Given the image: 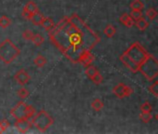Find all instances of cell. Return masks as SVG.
<instances>
[{
  "mask_svg": "<svg viewBox=\"0 0 158 134\" xmlns=\"http://www.w3.org/2000/svg\"><path fill=\"white\" fill-rule=\"evenodd\" d=\"M32 42L36 46V47H40L43 43H44V37L40 35V34H34L33 37H32Z\"/></svg>",
  "mask_w": 158,
  "mask_h": 134,
  "instance_id": "44dd1931",
  "label": "cell"
},
{
  "mask_svg": "<svg viewBox=\"0 0 158 134\" xmlns=\"http://www.w3.org/2000/svg\"><path fill=\"white\" fill-rule=\"evenodd\" d=\"M103 106H104V103L101 99H95L91 103V107L96 112H100L103 108Z\"/></svg>",
  "mask_w": 158,
  "mask_h": 134,
  "instance_id": "d6986e66",
  "label": "cell"
},
{
  "mask_svg": "<svg viewBox=\"0 0 158 134\" xmlns=\"http://www.w3.org/2000/svg\"><path fill=\"white\" fill-rule=\"evenodd\" d=\"M52 44L72 62L79 63L82 56L101 41L100 36L77 14L64 17L50 30Z\"/></svg>",
  "mask_w": 158,
  "mask_h": 134,
  "instance_id": "6da1fadb",
  "label": "cell"
},
{
  "mask_svg": "<svg viewBox=\"0 0 158 134\" xmlns=\"http://www.w3.org/2000/svg\"><path fill=\"white\" fill-rule=\"evenodd\" d=\"M135 24H136L137 28H138L139 31H144V30H146V29L148 28V26H149V23H148L144 18H140V19H139L138 21H136Z\"/></svg>",
  "mask_w": 158,
  "mask_h": 134,
  "instance_id": "ac0fdd59",
  "label": "cell"
},
{
  "mask_svg": "<svg viewBox=\"0 0 158 134\" xmlns=\"http://www.w3.org/2000/svg\"><path fill=\"white\" fill-rule=\"evenodd\" d=\"M14 79H15V80L18 82V84H20L21 86H24V85H26V84L30 81L31 77H30L29 74H28L24 69H21V70L18 71V72L16 73V75L14 76Z\"/></svg>",
  "mask_w": 158,
  "mask_h": 134,
  "instance_id": "30bf717a",
  "label": "cell"
},
{
  "mask_svg": "<svg viewBox=\"0 0 158 134\" xmlns=\"http://www.w3.org/2000/svg\"><path fill=\"white\" fill-rule=\"evenodd\" d=\"M17 94H18L19 98H21L22 100H24V99H26V98L29 96L30 93H29V90H28L27 89H25V88H21V89L18 90Z\"/></svg>",
  "mask_w": 158,
  "mask_h": 134,
  "instance_id": "d4e9b609",
  "label": "cell"
},
{
  "mask_svg": "<svg viewBox=\"0 0 158 134\" xmlns=\"http://www.w3.org/2000/svg\"><path fill=\"white\" fill-rule=\"evenodd\" d=\"M3 132H5V131H4V129L2 128V126H1V123H0V134H1V133H3Z\"/></svg>",
  "mask_w": 158,
  "mask_h": 134,
  "instance_id": "e575fe53",
  "label": "cell"
},
{
  "mask_svg": "<svg viewBox=\"0 0 158 134\" xmlns=\"http://www.w3.org/2000/svg\"><path fill=\"white\" fill-rule=\"evenodd\" d=\"M152 118V115L150 112H141L139 114V119L144 123H149Z\"/></svg>",
  "mask_w": 158,
  "mask_h": 134,
  "instance_id": "603a6c76",
  "label": "cell"
},
{
  "mask_svg": "<svg viewBox=\"0 0 158 134\" xmlns=\"http://www.w3.org/2000/svg\"><path fill=\"white\" fill-rule=\"evenodd\" d=\"M14 126L16 127V128L20 133H26L33 127V123L28 118H21V119H16Z\"/></svg>",
  "mask_w": 158,
  "mask_h": 134,
  "instance_id": "ba28073f",
  "label": "cell"
},
{
  "mask_svg": "<svg viewBox=\"0 0 158 134\" xmlns=\"http://www.w3.org/2000/svg\"><path fill=\"white\" fill-rule=\"evenodd\" d=\"M11 24V20L10 18H8L7 16L3 15L0 17V27L3 28V29H6L8 28L10 25Z\"/></svg>",
  "mask_w": 158,
  "mask_h": 134,
  "instance_id": "7402d4cb",
  "label": "cell"
},
{
  "mask_svg": "<svg viewBox=\"0 0 158 134\" xmlns=\"http://www.w3.org/2000/svg\"><path fill=\"white\" fill-rule=\"evenodd\" d=\"M157 11L154 10V9H152V8H150L147 11H146V16L151 20V21H152L154 18H156V16H157Z\"/></svg>",
  "mask_w": 158,
  "mask_h": 134,
  "instance_id": "f1b7e54d",
  "label": "cell"
},
{
  "mask_svg": "<svg viewBox=\"0 0 158 134\" xmlns=\"http://www.w3.org/2000/svg\"><path fill=\"white\" fill-rule=\"evenodd\" d=\"M139 71L147 80L152 81L158 77V60L148 53L146 59L140 63Z\"/></svg>",
  "mask_w": 158,
  "mask_h": 134,
  "instance_id": "3957f363",
  "label": "cell"
},
{
  "mask_svg": "<svg viewBox=\"0 0 158 134\" xmlns=\"http://www.w3.org/2000/svg\"><path fill=\"white\" fill-rule=\"evenodd\" d=\"M39 11V9L37 7V5L34 2V1H29L23 8L22 15L23 18H25L26 20H30L31 17L33 16V14L36 13Z\"/></svg>",
  "mask_w": 158,
  "mask_h": 134,
  "instance_id": "52a82bcc",
  "label": "cell"
},
{
  "mask_svg": "<svg viewBox=\"0 0 158 134\" xmlns=\"http://www.w3.org/2000/svg\"><path fill=\"white\" fill-rule=\"evenodd\" d=\"M21 54L20 48L9 38L0 44V60L6 64L12 63Z\"/></svg>",
  "mask_w": 158,
  "mask_h": 134,
  "instance_id": "7a4b0ae2",
  "label": "cell"
},
{
  "mask_svg": "<svg viewBox=\"0 0 158 134\" xmlns=\"http://www.w3.org/2000/svg\"><path fill=\"white\" fill-rule=\"evenodd\" d=\"M125 90H126V85L124 83H119L118 85H116L114 89H113V92L114 94L119 98V99H123L126 97V92H125Z\"/></svg>",
  "mask_w": 158,
  "mask_h": 134,
  "instance_id": "8fae6325",
  "label": "cell"
},
{
  "mask_svg": "<svg viewBox=\"0 0 158 134\" xmlns=\"http://www.w3.org/2000/svg\"><path fill=\"white\" fill-rule=\"evenodd\" d=\"M120 61H122V63L127 67V68L128 69V70H130L132 73H137V72H139V66L137 64V63H135L133 61H131L128 57H127V55L124 52V53H122L121 55H120Z\"/></svg>",
  "mask_w": 158,
  "mask_h": 134,
  "instance_id": "9c48e42d",
  "label": "cell"
},
{
  "mask_svg": "<svg viewBox=\"0 0 158 134\" xmlns=\"http://www.w3.org/2000/svg\"><path fill=\"white\" fill-rule=\"evenodd\" d=\"M44 17H45V16H44L42 13H40V12L38 11V12L33 14V16L31 17L30 21H31V22L33 23V24H35V25H40L42 20L44 19Z\"/></svg>",
  "mask_w": 158,
  "mask_h": 134,
  "instance_id": "e0dca14e",
  "label": "cell"
},
{
  "mask_svg": "<svg viewBox=\"0 0 158 134\" xmlns=\"http://www.w3.org/2000/svg\"><path fill=\"white\" fill-rule=\"evenodd\" d=\"M125 53L127 55V57L133 61L135 63H137L139 66L140 65V63L146 59V57L148 56V52L142 48V46L139 43V42H135L133 43L126 51Z\"/></svg>",
  "mask_w": 158,
  "mask_h": 134,
  "instance_id": "5b68a950",
  "label": "cell"
},
{
  "mask_svg": "<svg viewBox=\"0 0 158 134\" xmlns=\"http://www.w3.org/2000/svg\"><path fill=\"white\" fill-rule=\"evenodd\" d=\"M33 126H35L40 132H45L54 123V118L45 110H40L32 117Z\"/></svg>",
  "mask_w": 158,
  "mask_h": 134,
  "instance_id": "277c9868",
  "label": "cell"
},
{
  "mask_svg": "<svg viewBox=\"0 0 158 134\" xmlns=\"http://www.w3.org/2000/svg\"><path fill=\"white\" fill-rule=\"evenodd\" d=\"M40 25H42L47 31H48V30H50L55 25V23H54L53 20H51L49 17H44V19L42 20Z\"/></svg>",
  "mask_w": 158,
  "mask_h": 134,
  "instance_id": "2e32d148",
  "label": "cell"
},
{
  "mask_svg": "<svg viewBox=\"0 0 158 134\" xmlns=\"http://www.w3.org/2000/svg\"><path fill=\"white\" fill-rule=\"evenodd\" d=\"M34 63L35 64V66H37L38 68H42L47 64V59L43 56V55H37L35 59H34Z\"/></svg>",
  "mask_w": 158,
  "mask_h": 134,
  "instance_id": "9a60e30c",
  "label": "cell"
},
{
  "mask_svg": "<svg viewBox=\"0 0 158 134\" xmlns=\"http://www.w3.org/2000/svg\"><path fill=\"white\" fill-rule=\"evenodd\" d=\"M35 113H36V111H35V107L32 106V105H28L27 104V108H26V118H28V119L32 118L35 115Z\"/></svg>",
  "mask_w": 158,
  "mask_h": 134,
  "instance_id": "4316f807",
  "label": "cell"
},
{
  "mask_svg": "<svg viewBox=\"0 0 158 134\" xmlns=\"http://www.w3.org/2000/svg\"><path fill=\"white\" fill-rule=\"evenodd\" d=\"M131 10H142L144 8V4L140 1V0H134V1L130 4Z\"/></svg>",
  "mask_w": 158,
  "mask_h": 134,
  "instance_id": "cb8c5ba5",
  "label": "cell"
},
{
  "mask_svg": "<svg viewBox=\"0 0 158 134\" xmlns=\"http://www.w3.org/2000/svg\"><path fill=\"white\" fill-rule=\"evenodd\" d=\"M26 108H27V103L24 102H19L11 110H10V115L13 116L15 119H21V118H26Z\"/></svg>",
  "mask_w": 158,
  "mask_h": 134,
  "instance_id": "8992f818",
  "label": "cell"
},
{
  "mask_svg": "<svg viewBox=\"0 0 158 134\" xmlns=\"http://www.w3.org/2000/svg\"><path fill=\"white\" fill-rule=\"evenodd\" d=\"M103 33H104V35H105L107 37L111 38V37H113V36L115 35V33H116V29H115V28H114V26H113L112 24H108V25L105 27V29H104Z\"/></svg>",
  "mask_w": 158,
  "mask_h": 134,
  "instance_id": "ffe728a7",
  "label": "cell"
},
{
  "mask_svg": "<svg viewBox=\"0 0 158 134\" xmlns=\"http://www.w3.org/2000/svg\"><path fill=\"white\" fill-rule=\"evenodd\" d=\"M0 123H1V126H2V128L4 129V131H6L10 126V123L7 119H3L2 121H0Z\"/></svg>",
  "mask_w": 158,
  "mask_h": 134,
  "instance_id": "d6a6232c",
  "label": "cell"
},
{
  "mask_svg": "<svg viewBox=\"0 0 158 134\" xmlns=\"http://www.w3.org/2000/svg\"><path fill=\"white\" fill-rule=\"evenodd\" d=\"M94 59H95V57L91 53V51H88L87 53H85L82 56V58L80 59V61H79V63H82L85 66H89L93 62Z\"/></svg>",
  "mask_w": 158,
  "mask_h": 134,
  "instance_id": "7c38bea8",
  "label": "cell"
},
{
  "mask_svg": "<svg viewBox=\"0 0 158 134\" xmlns=\"http://www.w3.org/2000/svg\"><path fill=\"white\" fill-rule=\"evenodd\" d=\"M149 91L155 97H158V81L153 82L150 87H149Z\"/></svg>",
  "mask_w": 158,
  "mask_h": 134,
  "instance_id": "484cf974",
  "label": "cell"
},
{
  "mask_svg": "<svg viewBox=\"0 0 158 134\" xmlns=\"http://www.w3.org/2000/svg\"><path fill=\"white\" fill-rule=\"evenodd\" d=\"M155 118H156V119H157V120H158V113H157V114H156V115H155Z\"/></svg>",
  "mask_w": 158,
  "mask_h": 134,
  "instance_id": "d590c367",
  "label": "cell"
},
{
  "mask_svg": "<svg viewBox=\"0 0 158 134\" xmlns=\"http://www.w3.org/2000/svg\"><path fill=\"white\" fill-rule=\"evenodd\" d=\"M90 80H92V82L94 83V84H96V85H100V84H102V80H103V77H102V76L100 74V72L98 73V74H96Z\"/></svg>",
  "mask_w": 158,
  "mask_h": 134,
  "instance_id": "f546056e",
  "label": "cell"
},
{
  "mask_svg": "<svg viewBox=\"0 0 158 134\" xmlns=\"http://www.w3.org/2000/svg\"><path fill=\"white\" fill-rule=\"evenodd\" d=\"M120 22L121 23H123L125 26L130 28L134 25V20L130 17V15H128L127 13H124L123 15H121L120 17Z\"/></svg>",
  "mask_w": 158,
  "mask_h": 134,
  "instance_id": "4fadbf2b",
  "label": "cell"
},
{
  "mask_svg": "<svg viewBox=\"0 0 158 134\" xmlns=\"http://www.w3.org/2000/svg\"><path fill=\"white\" fill-rule=\"evenodd\" d=\"M125 92H126V97H129L133 93V89L130 88V87H128V86H126Z\"/></svg>",
  "mask_w": 158,
  "mask_h": 134,
  "instance_id": "836d02e7",
  "label": "cell"
},
{
  "mask_svg": "<svg viewBox=\"0 0 158 134\" xmlns=\"http://www.w3.org/2000/svg\"><path fill=\"white\" fill-rule=\"evenodd\" d=\"M33 36H34V33H33L31 30H29V29L25 30V31L23 33V37L25 40H31L32 37H33Z\"/></svg>",
  "mask_w": 158,
  "mask_h": 134,
  "instance_id": "4dcf8cb0",
  "label": "cell"
},
{
  "mask_svg": "<svg viewBox=\"0 0 158 134\" xmlns=\"http://www.w3.org/2000/svg\"><path fill=\"white\" fill-rule=\"evenodd\" d=\"M130 17L134 20V21H138L139 19L142 18V13L141 10H132L130 12Z\"/></svg>",
  "mask_w": 158,
  "mask_h": 134,
  "instance_id": "83f0119b",
  "label": "cell"
},
{
  "mask_svg": "<svg viewBox=\"0 0 158 134\" xmlns=\"http://www.w3.org/2000/svg\"><path fill=\"white\" fill-rule=\"evenodd\" d=\"M140 110H141V112H151L152 111V105L150 104V103L145 102L144 103L141 104Z\"/></svg>",
  "mask_w": 158,
  "mask_h": 134,
  "instance_id": "1f68e13d",
  "label": "cell"
},
{
  "mask_svg": "<svg viewBox=\"0 0 158 134\" xmlns=\"http://www.w3.org/2000/svg\"><path fill=\"white\" fill-rule=\"evenodd\" d=\"M99 73V70H98V68L97 67H95V66H93V65H89V66H87V68H86V70H85V74H86V76L89 78V79H91L96 74H98Z\"/></svg>",
  "mask_w": 158,
  "mask_h": 134,
  "instance_id": "5bb4252c",
  "label": "cell"
}]
</instances>
